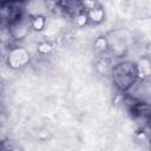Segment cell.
Segmentation results:
<instances>
[{
	"instance_id": "6da1fadb",
	"label": "cell",
	"mask_w": 151,
	"mask_h": 151,
	"mask_svg": "<svg viewBox=\"0 0 151 151\" xmlns=\"http://www.w3.org/2000/svg\"><path fill=\"white\" fill-rule=\"evenodd\" d=\"M113 81L122 91H127L138 77V67L132 63H122L113 67Z\"/></svg>"
},
{
	"instance_id": "7a4b0ae2",
	"label": "cell",
	"mask_w": 151,
	"mask_h": 151,
	"mask_svg": "<svg viewBox=\"0 0 151 151\" xmlns=\"http://www.w3.org/2000/svg\"><path fill=\"white\" fill-rule=\"evenodd\" d=\"M90 18L93 20V21H96V22H99L101 19H103V12H101V9L100 8H93V9H91L90 11Z\"/></svg>"
},
{
	"instance_id": "3957f363",
	"label": "cell",
	"mask_w": 151,
	"mask_h": 151,
	"mask_svg": "<svg viewBox=\"0 0 151 151\" xmlns=\"http://www.w3.org/2000/svg\"><path fill=\"white\" fill-rule=\"evenodd\" d=\"M44 26V19L41 17H35L33 20H32V27L35 28V29H41Z\"/></svg>"
}]
</instances>
